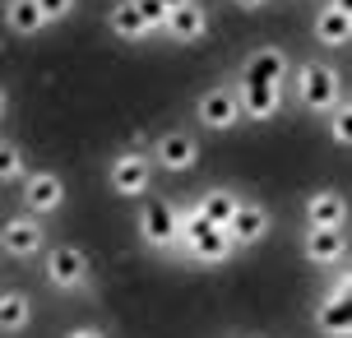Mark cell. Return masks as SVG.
<instances>
[{"instance_id": "7a4b0ae2", "label": "cell", "mask_w": 352, "mask_h": 338, "mask_svg": "<svg viewBox=\"0 0 352 338\" xmlns=\"http://www.w3.org/2000/svg\"><path fill=\"white\" fill-rule=\"evenodd\" d=\"M42 278H47L52 292L74 297V292H88V287H93V264H88V255L79 246L60 241V246L42 250Z\"/></svg>"}, {"instance_id": "8992f818", "label": "cell", "mask_w": 352, "mask_h": 338, "mask_svg": "<svg viewBox=\"0 0 352 338\" xmlns=\"http://www.w3.org/2000/svg\"><path fill=\"white\" fill-rule=\"evenodd\" d=\"M0 250L10 255V260H37L42 250H47V227H42V218L33 214H10L0 223Z\"/></svg>"}, {"instance_id": "6da1fadb", "label": "cell", "mask_w": 352, "mask_h": 338, "mask_svg": "<svg viewBox=\"0 0 352 338\" xmlns=\"http://www.w3.org/2000/svg\"><path fill=\"white\" fill-rule=\"evenodd\" d=\"M297 79H292V89H297V102L306 111H316V116H329L338 107V98H343V74L334 65H324V60H301Z\"/></svg>"}, {"instance_id": "5b68a950", "label": "cell", "mask_w": 352, "mask_h": 338, "mask_svg": "<svg viewBox=\"0 0 352 338\" xmlns=\"http://www.w3.org/2000/svg\"><path fill=\"white\" fill-rule=\"evenodd\" d=\"M107 185H111V195L121 199H144L148 195V185H153V162L148 153H116V158L107 162Z\"/></svg>"}, {"instance_id": "8fae6325", "label": "cell", "mask_w": 352, "mask_h": 338, "mask_svg": "<svg viewBox=\"0 0 352 338\" xmlns=\"http://www.w3.org/2000/svg\"><path fill=\"white\" fill-rule=\"evenodd\" d=\"M236 93V107H241V121H274L283 111V89H269V84H246V79H236L232 84Z\"/></svg>"}, {"instance_id": "4dcf8cb0", "label": "cell", "mask_w": 352, "mask_h": 338, "mask_svg": "<svg viewBox=\"0 0 352 338\" xmlns=\"http://www.w3.org/2000/svg\"><path fill=\"white\" fill-rule=\"evenodd\" d=\"M241 338H264V334H241Z\"/></svg>"}, {"instance_id": "d4e9b609", "label": "cell", "mask_w": 352, "mask_h": 338, "mask_svg": "<svg viewBox=\"0 0 352 338\" xmlns=\"http://www.w3.org/2000/svg\"><path fill=\"white\" fill-rule=\"evenodd\" d=\"M37 10H42V19L47 23H65V19L74 14V0H33Z\"/></svg>"}, {"instance_id": "d6986e66", "label": "cell", "mask_w": 352, "mask_h": 338, "mask_svg": "<svg viewBox=\"0 0 352 338\" xmlns=\"http://www.w3.org/2000/svg\"><path fill=\"white\" fill-rule=\"evenodd\" d=\"M5 28L14 37H37L47 28V19H42V10L33 0H5Z\"/></svg>"}, {"instance_id": "3957f363", "label": "cell", "mask_w": 352, "mask_h": 338, "mask_svg": "<svg viewBox=\"0 0 352 338\" xmlns=\"http://www.w3.org/2000/svg\"><path fill=\"white\" fill-rule=\"evenodd\" d=\"M148 162H153V172H167V177L195 172L199 167V139L190 130H162L148 148Z\"/></svg>"}, {"instance_id": "ffe728a7", "label": "cell", "mask_w": 352, "mask_h": 338, "mask_svg": "<svg viewBox=\"0 0 352 338\" xmlns=\"http://www.w3.org/2000/svg\"><path fill=\"white\" fill-rule=\"evenodd\" d=\"M195 209H199V218H204L209 227H228L232 209H236V190H228V185H213V190H204V195L195 199Z\"/></svg>"}, {"instance_id": "2e32d148", "label": "cell", "mask_w": 352, "mask_h": 338, "mask_svg": "<svg viewBox=\"0 0 352 338\" xmlns=\"http://www.w3.org/2000/svg\"><path fill=\"white\" fill-rule=\"evenodd\" d=\"M176 255H186V260H195V264H228L232 260V241L223 236V227H199Z\"/></svg>"}, {"instance_id": "cb8c5ba5", "label": "cell", "mask_w": 352, "mask_h": 338, "mask_svg": "<svg viewBox=\"0 0 352 338\" xmlns=\"http://www.w3.org/2000/svg\"><path fill=\"white\" fill-rule=\"evenodd\" d=\"M130 5H135V14L144 19L148 33H162V23H167V14H172L167 5H158V0H130Z\"/></svg>"}, {"instance_id": "f546056e", "label": "cell", "mask_w": 352, "mask_h": 338, "mask_svg": "<svg viewBox=\"0 0 352 338\" xmlns=\"http://www.w3.org/2000/svg\"><path fill=\"white\" fill-rule=\"evenodd\" d=\"M158 5H167V10H176V5H186V0H158Z\"/></svg>"}, {"instance_id": "5bb4252c", "label": "cell", "mask_w": 352, "mask_h": 338, "mask_svg": "<svg viewBox=\"0 0 352 338\" xmlns=\"http://www.w3.org/2000/svg\"><path fill=\"white\" fill-rule=\"evenodd\" d=\"M320 338H352V302L348 297H334V292H324L316 306V315H311Z\"/></svg>"}, {"instance_id": "44dd1931", "label": "cell", "mask_w": 352, "mask_h": 338, "mask_svg": "<svg viewBox=\"0 0 352 338\" xmlns=\"http://www.w3.org/2000/svg\"><path fill=\"white\" fill-rule=\"evenodd\" d=\"M107 33L121 37V42H144L148 28H144V19L135 14V5H130V0H116V5L107 10Z\"/></svg>"}, {"instance_id": "603a6c76", "label": "cell", "mask_w": 352, "mask_h": 338, "mask_svg": "<svg viewBox=\"0 0 352 338\" xmlns=\"http://www.w3.org/2000/svg\"><path fill=\"white\" fill-rule=\"evenodd\" d=\"M329 139H334L338 148L352 144V107H348V98H338V107L329 111Z\"/></svg>"}, {"instance_id": "f1b7e54d", "label": "cell", "mask_w": 352, "mask_h": 338, "mask_svg": "<svg viewBox=\"0 0 352 338\" xmlns=\"http://www.w3.org/2000/svg\"><path fill=\"white\" fill-rule=\"evenodd\" d=\"M329 5H334V10H348V14H352V0H329Z\"/></svg>"}, {"instance_id": "9a60e30c", "label": "cell", "mask_w": 352, "mask_h": 338, "mask_svg": "<svg viewBox=\"0 0 352 338\" xmlns=\"http://www.w3.org/2000/svg\"><path fill=\"white\" fill-rule=\"evenodd\" d=\"M301 214H306V227H343L348 223V199L338 190H311Z\"/></svg>"}, {"instance_id": "9c48e42d", "label": "cell", "mask_w": 352, "mask_h": 338, "mask_svg": "<svg viewBox=\"0 0 352 338\" xmlns=\"http://www.w3.org/2000/svg\"><path fill=\"white\" fill-rule=\"evenodd\" d=\"M223 236L232 241V250L260 246L264 236H269V209H264V204H255V199H250V204H246V199H236V209H232Z\"/></svg>"}, {"instance_id": "e0dca14e", "label": "cell", "mask_w": 352, "mask_h": 338, "mask_svg": "<svg viewBox=\"0 0 352 338\" xmlns=\"http://www.w3.org/2000/svg\"><path fill=\"white\" fill-rule=\"evenodd\" d=\"M28 324H33V297L19 287H5L0 292V334L5 338L28 334Z\"/></svg>"}, {"instance_id": "ac0fdd59", "label": "cell", "mask_w": 352, "mask_h": 338, "mask_svg": "<svg viewBox=\"0 0 352 338\" xmlns=\"http://www.w3.org/2000/svg\"><path fill=\"white\" fill-rule=\"evenodd\" d=\"M311 33H316V42L320 47H348L352 42V14L348 10H334V5H324L316 14V23H311Z\"/></svg>"}, {"instance_id": "30bf717a", "label": "cell", "mask_w": 352, "mask_h": 338, "mask_svg": "<svg viewBox=\"0 0 352 338\" xmlns=\"http://www.w3.org/2000/svg\"><path fill=\"white\" fill-rule=\"evenodd\" d=\"M236 79H246V84H269V89L287 93V56H283L278 47H255V52L241 56Z\"/></svg>"}, {"instance_id": "277c9868", "label": "cell", "mask_w": 352, "mask_h": 338, "mask_svg": "<svg viewBox=\"0 0 352 338\" xmlns=\"http://www.w3.org/2000/svg\"><path fill=\"white\" fill-rule=\"evenodd\" d=\"M135 227H140V241L148 250H158V255H176V209L167 199H140V218H135Z\"/></svg>"}, {"instance_id": "7402d4cb", "label": "cell", "mask_w": 352, "mask_h": 338, "mask_svg": "<svg viewBox=\"0 0 352 338\" xmlns=\"http://www.w3.org/2000/svg\"><path fill=\"white\" fill-rule=\"evenodd\" d=\"M23 148L14 139H0V185H19L23 181Z\"/></svg>"}, {"instance_id": "4fadbf2b", "label": "cell", "mask_w": 352, "mask_h": 338, "mask_svg": "<svg viewBox=\"0 0 352 338\" xmlns=\"http://www.w3.org/2000/svg\"><path fill=\"white\" fill-rule=\"evenodd\" d=\"M301 255L320 269L343 264V255H348V232L343 227H306L301 232Z\"/></svg>"}, {"instance_id": "4316f807", "label": "cell", "mask_w": 352, "mask_h": 338, "mask_svg": "<svg viewBox=\"0 0 352 338\" xmlns=\"http://www.w3.org/2000/svg\"><path fill=\"white\" fill-rule=\"evenodd\" d=\"M232 5H236V10H264L269 0H232Z\"/></svg>"}, {"instance_id": "83f0119b", "label": "cell", "mask_w": 352, "mask_h": 338, "mask_svg": "<svg viewBox=\"0 0 352 338\" xmlns=\"http://www.w3.org/2000/svg\"><path fill=\"white\" fill-rule=\"evenodd\" d=\"M5 111H10V93H5V84H0V121H5Z\"/></svg>"}, {"instance_id": "52a82bcc", "label": "cell", "mask_w": 352, "mask_h": 338, "mask_svg": "<svg viewBox=\"0 0 352 338\" xmlns=\"http://www.w3.org/2000/svg\"><path fill=\"white\" fill-rule=\"evenodd\" d=\"M195 116H199V125L213 130V135H232V130L241 125V107H236L232 84H213V89L199 93V98H195Z\"/></svg>"}, {"instance_id": "ba28073f", "label": "cell", "mask_w": 352, "mask_h": 338, "mask_svg": "<svg viewBox=\"0 0 352 338\" xmlns=\"http://www.w3.org/2000/svg\"><path fill=\"white\" fill-rule=\"evenodd\" d=\"M23 190V214H33V218H52L65 209V181L56 177V172H23V181H19Z\"/></svg>"}, {"instance_id": "484cf974", "label": "cell", "mask_w": 352, "mask_h": 338, "mask_svg": "<svg viewBox=\"0 0 352 338\" xmlns=\"http://www.w3.org/2000/svg\"><path fill=\"white\" fill-rule=\"evenodd\" d=\"M65 338H107L102 324H74V329H65Z\"/></svg>"}, {"instance_id": "7c38bea8", "label": "cell", "mask_w": 352, "mask_h": 338, "mask_svg": "<svg viewBox=\"0 0 352 338\" xmlns=\"http://www.w3.org/2000/svg\"><path fill=\"white\" fill-rule=\"evenodd\" d=\"M162 33L181 42V47H195V42H204L209 37V10L199 5V0H186V5H176L167 23H162Z\"/></svg>"}]
</instances>
